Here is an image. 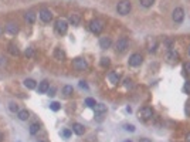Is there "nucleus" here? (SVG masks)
I'll return each instance as SVG.
<instances>
[{"label":"nucleus","mask_w":190,"mask_h":142,"mask_svg":"<svg viewBox=\"0 0 190 142\" xmlns=\"http://www.w3.org/2000/svg\"><path fill=\"white\" fill-rule=\"evenodd\" d=\"M131 9H132V4H131L129 0H121L117 6V11L121 14V16H126V14H129Z\"/></svg>","instance_id":"f257e3e1"},{"label":"nucleus","mask_w":190,"mask_h":142,"mask_svg":"<svg viewBox=\"0 0 190 142\" xmlns=\"http://www.w3.org/2000/svg\"><path fill=\"white\" fill-rule=\"evenodd\" d=\"M104 26H105V23H104L102 20L95 19V20H92V21L90 23V30L94 33V34H101L102 30H104Z\"/></svg>","instance_id":"f03ea898"},{"label":"nucleus","mask_w":190,"mask_h":142,"mask_svg":"<svg viewBox=\"0 0 190 142\" xmlns=\"http://www.w3.org/2000/svg\"><path fill=\"white\" fill-rule=\"evenodd\" d=\"M139 119H142V121H149V119H152V117H153V110L150 108V107H143V108H141L139 110Z\"/></svg>","instance_id":"7ed1b4c3"},{"label":"nucleus","mask_w":190,"mask_h":142,"mask_svg":"<svg viewBox=\"0 0 190 142\" xmlns=\"http://www.w3.org/2000/svg\"><path fill=\"white\" fill-rule=\"evenodd\" d=\"M54 28H55V33H57V34H65L67 30H68V23L64 19H58L55 21Z\"/></svg>","instance_id":"20e7f679"},{"label":"nucleus","mask_w":190,"mask_h":142,"mask_svg":"<svg viewBox=\"0 0 190 142\" xmlns=\"http://www.w3.org/2000/svg\"><path fill=\"white\" fill-rule=\"evenodd\" d=\"M129 47V40L126 37L119 38L117 41V53H125Z\"/></svg>","instance_id":"39448f33"},{"label":"nucleus","mask_w":190,"mask_h":142,"mask_svg":"<svg viewBox=\"0 0 190 142\" xmlns=\"http://www.w3.org/2000/svg\"><path fill=\"white\" fill-rule=\"evenodd\" d=\"M142 63H143V57L139 53H135L129 57V66L131 67H139Z\"/></svg>","instance_id":"423d86ee"},{"label":"nucleus","mask_w":190,"mask_h":142,"mask_svg":"<svg viewBox=\"0 0 190 142\" xmlns=\"http://www.w3.org/2000/svg\"><path fill=\"white\" fill-rule=\"evenodd\" d=\"M172 17L174 20V23H182L183 19H184V10L182 9V7H176V9L173 10Z\"/></svg>","instance_id":"0eeeda50"},{"label":"nucleus","mask_w":190,"mask_h":142,"mask_svg":"<svg viewBox=\"0 0 190 142\" xmlns=\"http://www.w3.org/2000/svg\"><path fill=\"white\" fill-rule=\"evenodd\" d=\"M73 66L75 70H78V71H84L87 67H88V63L84 60V58H75L73 63Z\"/></svg>","instance_id":"6e6552de"},{"label":"nucleus","mask_w":190,"mask_h":142,"mask_svg":"<svg viewBox=\"0 0 190 142\" xmlns=\"http://www.w3.org/2000/svg\"><path fill=\"white\" fill-rule=\"evenodd\" d=\"M38 16H40V19L43 20L44 23H50L53 20V14H51V11L48 9H41L40 13H38Z\"/></svg>","instance_id":"1a4fd4ad"},{"label":"nucleus","mask_w":190,"mask_h":142,"mask_svg":"<svg viewBox=\"0 0 190 142\" xmlns=\"http://www.w3.org/2000/svg\"><path fill=\"white\" fill-rule=\"evenodd\" d=\"M4 31L9 33V34H11V36H16V34L18 33V26L16 24V23H7L6 27H4Z\"/></svg>","instance_id":"9d476101"},{"label":"nucleus","mask_w":190,"mask_h":142,"mask_svg":"<svg viewBox=\"0 0 190 142\" xmlns=\"http://www.w3.org/2000/svg\"><path fill=\"white\" fill-rule=\"evenodd\" d=\"M94 110H95V114L100 117V121L102 119V115L107 112V105L104 104H97L95 107H94Z\"/></svg>","instance_id":"9b49d317"},{"label":"nucleus","mask_w":190,"mask_h":142,"mask_svg":"<svg viewBox=\"0 0 190 142\" xmlns=\"http://www.w3.org/2000/svg\"><path fill=\"white\" fill-rule=\"evenodd\" d=\"M166 60H167L169 63H177V61H179V54H177L176 51L170 50V51L167 53V56H166Z\"/></svg>","instance_id":"f8f14e48"},{"label":"nucleus","mask_w":190,"mask_h":142,"mask_svg":"<svg viewBox=\"0 0 190 142\" xmlns=\"http://www.w3.org/2000/svg\"><path fill=\"white\" fill-rule=\"evenodd\" d=\"M73 131L77 134V135H84V132H85V126H84L82 124L75 122V124H73Z\"/></svg>","instance_id":"ddd939ff"},{"label":"nucleus","mask_w":190,"mask_h":142,"mask_svg":"<svg viewBox=\"0 0 190 142\" xmlns=\"http://www.w3.org/2000/svg\"><path fill=\"white\" fill-rule=\"evenodd\" d=\"M111 43H112V41H111L109 37H102L100 40V47L102 48V50H107V48L111 47Z\"/></svg>","instance_id":"4468645a"},{"label":"nucleus","mask_w":190,"mask_h":142,"mask_svg":"<svg viewBox=\"0 0 190 142\" xmlns=\"http://www.w3.org/2000/svg\"><path fill=\"white\" fill-rule=\"evenodd\" d=\"M48 88H50V83L44 80V81H41L40 84H38V93H41V94H44L48 91Z\"/></svg>","instance_id":"2eb2a0df"},{"label":"nucleus","mask_w":190,"mask_h":142,"mask_svg":"<svg viewBox=\"0 0 190 142\" xmlns=\"http://www.w3.org/2000/svg\"><path fill=\"white\" fill-rule=\"evenodd\" d=\"M17 118L20 121H27L28 118H30V112H28L27 110H20L17 112Z\"/></svg>","instance_id":"dca6fc26"},{"label":"nucleus","mask_w":190,"mask_h":142,"mask_svg":"<svg viewBox=\"0 0 190 142\" xmlns=\"http://www.w3.org/2000/svg\"><path fill=\"white\" fill-rule=\"evenodd\" d=\"M108 78H109V81H111L112 84H118V83H119V80H121V76L118 74L117 71H112V73H109Z\"/></svg>","instance_id":"f3484780"},{"label":"nucleus","mask_w":190,"mask_h":142,"mask_svg":"<svg viewBox=\"0 0 190 142\" xmlns=\"http://www.w3.org/2000/svg\"><path fill=\"white\" fill-rule=\"evenodd\" d=\"M68 21H70L73 26H78V24H80V21H81V17H80V14L74 13V14H71V16H70Z\"/></svg>","instance_id":"a211bd4d"},{"label":"nucleus","mask_w":190,"mask_h":142,"mask_svg":"<svg viewBox=\"0 0 190 142\" xmlns=\"http://www.w3.org/2000/svg\"><path fill=\"white\" fill-rule=\"evenodd\" d=\"M54 57H55V60H60V61L65 60V53H64V50H61V48H55Z\"/></svg>","instance_id":"6ab92c4d"},{"label":"nucleus","mask_w":190,"mask_h":142,"mask_svg":"<svg viewBox=\"0 0 190 142\" xmlns=\"http://www.w3.org/2000/svg\"><path fill=\"white\" fill-rule=\"evenodd\" d=\"M24 19H26L27 23L33 24V23L36 21V13H34V11H27V13L24 14Z\"/></svg>","instance_id":"aec40b11"},{"label":"nucleus","mask_w":190,"mask_h":142,"mask_svg":"<svg viewBox=\"0 0 190 142\" xmlns=\"http://www.w3.org/2000/svg\"><path fill=\"white\" fill-rule=\"evenodd\" d=\"M24 85L27 87L28 90H34V88L37 87L36 81H34L33 78H26V80H24Z\"/></svg>","instance_id":"412c9836"},{"label":"nucleus","mask_w":190,"mask_h":142,"mask_svg":"<svg viewBox=\"0 0 190 142\" xmlns=\"http://www.w3.org/2000/svg\"><path fill=\"white\" fill-rule=\"evenodd\" d=\"M73 93H74L73 85H64V87H63V94L65 95V97H70V95H73Z\"/></svg>","instance_id":"4be33fe9"},{"label":"nucleus","mask_w":190,"mask_h":142,"mask_svg":"<svg viewBox=\"0 0 190 142\" xmlns=\"http://www.w3.org/2000/svg\"><path fill=\"white\" fill-rule=\"evenodd\" d=\"M28 131H30V134H31V135H36V134L40 131V124H38V122H33L31 125H30V129H28Z\"/></svg>","instance_id":"5701e85b"},{"label":"nucleus","mask_w":190,"mask_h":142,"mask_svg":"<svg viewBox=\"0 0 190 142\" xmlns=\"http://www.w3.org/2000/svg\"><path fill=\"white\" fill-rule=\"evenodd\" d=\"M9 53L11 54V56H18V48H17V46H14V44H10L9 46Z\"/></svg>","instance_id":"b1692460"},{"label":"nucleus","mask_w":190,"mask_h":142,"mask_svg":"<svg viewBox=\"0 0 190 142\" xmlns=\"http://www.w3.org/2000/svg\"><path fill=\"white\" fill-rule=\"evenodd\" d=\"M9 110L11 111V112H18V111H20V108H18V105L16 104V102H10V104H9Z\"/></svg>","instance_id":"393cba45"},{"label":"nucleus","mask_w":190,"mask_h":142,"mask_svg":"<svg viewBox=\"0 0 190 142\" xmlns=\"http://www.w3.org/2000/svg\"><path fill=\"white\" fill-rule=\"evenodd\" d=\"M139 1H141V4H142L143 7H150L155 3V0H139Z\"/></svg>","instance_id":"a878e982"},{"label":"nucleus","mask_w":190,"mask_h":142,"mask_svg":"<svg viewBox=\"0 0 190 142\" xmlns=\"http://www.w3.org/2000/svg\"><path fill=\"white\" fill-rule=\"evenodd\" d=\"M109 63H111V61H109L108 57H102V58H101V61H100L101 67H108V66H109Z\"/></svg>","instance_id":"bb28decb"},{"label":"nucleus","mask_w":190,"mask_h":142,"mask_svg":"<svg viewBox=\"0 0 190 142\" xmlns=\"http://www.w3.org/2000/svg\"><path fill=\"white\" fill-rule=\"evenodd\" d=\"M85 105H88V107H95L97 102H95L94 98H87V100H85Z\"/></svg>","instance_id":"cd10ccee"},{"label":"nucleus","mask_w":190,"mask_h":142,"mask_svg":"<svg viewBox=\"0 0 190 142\" xmlns=\"http://www.w3.org/2000/svg\"><path fill=\"white\" fill-rule=\"evenodd\" d=\"M50 108H51L53 111H58V110H60V104L54 101V102H51V104H50Z\"/></svg>","instance_id":"c85d7f7f"},{"label":"nucleus","mask_w":190,"mask_h":142,"mask_svg":"<svg viewBox=\"0 0 190 142\" xmlns=\"http://www.w3.org/2000/svg\"><path fill=\"white\" fill-rule=\"evenodd\" d=\"M183 68H184V71H186V74H187V76H190V61H189V63H186Z\"/></svg>","instance_id":"c756f323"},{"label":"nucleus","mask_w":190,"mask_h":142,"mask_svg":"<svg viewBox=\"0 0 190 142\" xmlns=\"http://www.w3.org/2000/svg\"><path fill=\"white\" fill-rule=\"evenodd\" d=\"M125 129H126V131H131V132H133V131H135V126H133L132 124H128V125H125Z\"/></svg>","instance_id":"7c9ffc66"},{"label":"nucleus","mask_w":190,"mask_h":142,"mask_svg":"<svg viewBox=\"0 0 190 142\" xmlns=\"http://www.w3.org/2000/svg\"><path fill=\"white\" fill-rule=\"evenodd\" d=\"M184 91H186V94L190 95V81H186V84H184Z\"/></svg>","instance_id":"2f4dec72"},{"label":"nucleus","mask_w":190,"mask_h":142,"mask_svg":"<svg viewBox=\"0 0 190 142\" xmlns=\"http://www.w3.org/2000/svg\"><path fill=\"white\" fill-rule=\"evenodd\" d=\"M6 57H3V56H0V67H3V66H6Z\"/></svg>","instance_id":"473e14b6"},{"label":"nucleus","mask_w":190,"mask_h":142,"mask_svg":"<svg viewBox=\"0 0 190 142\" xmlns=\"http://www.w3.org/2000/svg\"><path fill=\"white\" fill-rule=\"evenodd\" d=\"M63 135L65 136V138H68V136L71 135V131H70V129H64V131H63Z\"/></svg>","instance_id":"72a5a7b5"},{"label":"nucleus","mask_w":190,"mask_h":142,"mask_svg":"<svg viewBox=\"0 0 190 142\" xmlns=\"http://www.w3.org/2000/svg\"><path fill=\"white\" fill-rule=\"evenodd\" d=\"M26 56H27V57L33 56V48H27V50H26Z\"/></svg>","instance_id":"f704fd0d"},{"label":"nucleus","mask_w":190,"mask_h":142,"mask_svg":"<svg viewBox=\"0 0 190 142\" xmlns=\"http://www.w3.org/2000/svg\"><path fill=\"white\" fill-rule=\"evenodd\" d=\"M48 93H50V94L48 95H51V97H53V95H55L54 93H55V88L54 87H51V88H48Z\"/></svg>","instance_id":"c9c22d12"},{"label":"nucleus","mask_w":190,"mask_h":142,"mask_svg":"<svg viewBox=\"0 0 190 142\" xmlns=\"http://www.w3.org/2000/svg\"><path fill=\"white\" fill-rule=\"evenodd\" d=\"M80 87L81 88H88V85L85 84V81H80Z\"/></svg>","instance_id":"e433bc0d"},{"label":"nucleus","mask_w":190,"mask_h":142,"mask_svg":"<svg viewBox=\"0 0 190 142\" xmlns=\"http://www.w3.org/2000/svg\"><path fill=\"white\" fill-rule=\"evenodd\" d=\"M125 85L126 87H132V81L131 80H125Z\"/></svg>","instance_id":"4c0bfd02"},{"label":"nucleus","mask_w":190,"mask_h":142,"mask_svg":"<svg viewBox=\"0 0 190 142\" xmlns=\"http://www.w3.org/2000/svg\"><path fill=\"white\" fill-rule=\"evenodd\" d=\"M139 142H150V139H148V138H141Z\"/></svg>","instance_id":"58836bf2"},{"label":"nucleus","mask_w":190,"mask_h":142,"mask_svg":"<svg viewBox=\"0 0 190 142\" xmlns=\"http://www.w3.org/2000/svg\"><path fill=\"white\" fill-rule=\"evenodd\" d=\"M3 139H4V134L0 131V142H3Z\"/></svg>","instance_id":"ea45409f"},{"label":"nucleus","mask_w":190,"mask_h":142,"mask_svg":"<svg viewBox=\"0 0 190 142\" xmlns=\"http://www.w3.org/2000/svg\"><path fill=\"white\" fill-rule=\"evenodd\" d=\"M186 142H190V132L186 135Z\"/></svg>","instance_id":"a19ab883"},{"label":"nucleus","mask_w":190,"mask_h":142,"mask_svg":"<svg viewBox=\"0 0 190 142\" xmlns=\"http://www.w3.org/2000/svg\"><path fill=\"white\" fill-rule=\"evenodd\" d=\"M3 31H4V28H3V27H1V26H0V36L3 34Z\"/></svg>","instance_id":"79ce46f5"},{"label":"nucleus","mask_w":190,"mask_h":142,"mask_svg":"<svg viewBox=\"0 0 190 142\" xmlns=\"http://www.w3.org/2000/svg\"><path fill=\"white\" fill-rule=\"evenodd\" d=\"M38 142H45V141H38Z\"/></svg>","instance_id":"37998d69"},{"label":"nucleus","mask_w":190,"mask_h":142,"mask_svg":"<svg viewBox=\"0 0 190 142\" xmlns=\"http://www.w3.org/2000/svg\"><path fill=\"white\" fill-rule=\"evenodd\" d=\"M189 53H190V51H189Z\"/></svg>","instance_id":"c03bdc74"}]
</instances>
